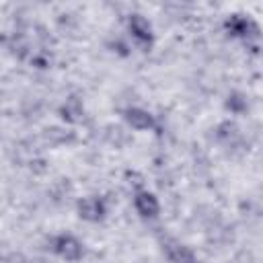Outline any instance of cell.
Returning <instances> with one entry per match:
<instances>
[{"label": "cell", "mask_w": 263, "mask_h": 263, "mask_svg": "<svg viewBox=\"0 0 263 263\" xmlns=\"http://www.w3.org/2000/svg\"><path fill=\"white\" fill-rule=\"evenodd\" d=\"M245 107H247V101L242 99V95H228V99H226V109H228L230 113L238 115V113L245 111Z\"/></svg>", "instance_id": "9"}, {"label": "cell", "mask_w": 263, "mask_h": 263, "mask_svg": "<svg viewBox=\"0 0 263 263\" xmlns=\"http://www.w3.org/2000/svg\"><path fill=\"white\" fill-rule=\"evenodd\" d=\"M125 31L132 39V43L142 49V51H150L154 47V41H156V33H154V27L150 23L148 16H144L142 12H132L125 21Z\"/></svg>", "instance_id": "2"}, {"label": "cell", "mask_w": 263, "mask_h": 263, "mask_svg": "<svg viewBox=\"0 0 263 263\" xmlns=\"http://www.w3.org/2000/svg\"><path fill=\"white\" fill-rule=\"evenodd\" d=\"M58 113H60V117H62L64 121H68V123H78V121L84 117V105H82L80 99L70 97V99H66V101L62 103V107H60Z\"/></svg>", "instance_id": "8"}, {"label": "cell", "mask_w": 263, "mask_h": 263, "mask_svg": "<svg viewBox=\"0 0 263 263\" xmlns=\"http://www.w3.org/2000/svg\"><path fill=\"white\" fill-rule=\"evenodd\" d=\"M160 251L168 263H201L191 247H187L185 242L173 236H166L160 240Z\"/></svg>", "instance_id": "7"}, {"label": "cell", "mask_w": 263, "mask_h": 263, "mask_svg": "<svg viewBox=\"0 0 263 263\" xmlns=\"http://www.w3.org/2000/svg\"><path fill=\"white\" fill-rule=\"evenodd\" d=\"M224 29L230 37L234 39H242V41H249V39H259V23L249 16V14H242V12H232L226 16L224 21Z\"/></svg>", "instance_id": "3"}, {"label": "cell", "mask_w": 263, "mask_h": 263, "mask_svg": "<svg viewBox=\"0 0 263 263\" xmlns=\"http://www.w3.org/2000/svg\"><path fill=\"white\" fill-rule=\"evenodd\" d=\"M49 251L66 263H78L86 255V245L72 232H58L49 238Z\"/></svg>", "instance_id": "1"}, {"label": "cell", "mask_w": 263, "mask_h": 263, "mask_svg": "<svg viewBox=\"0 0 263 263\" xmlns=\"http://www.w3.org/2000/svg\"><path fill=\"white\" fill-rule=\"evenodd\" d=\"M121 117H123L125 125L136 129V132H154L158 125L156 115L152 111H148L146 107H140V105H127L121 111Z\"/></svg>", "instance_id": "6"}, {"label": "cell", "mask_w": 263, "mask_h": 263, "mask_svg": "<svg viewBox=\"0 0 263 263\" xmlns=\"http://www.w3.org/2000/svg\"><path fill=\"white\" fill-rule=\"evenodd\" d=\"M132 203H134V210L136 214L142 218V220H158L160 218V212H162V205H160V199L154 191H150L148 187H136L134 189V195H132Z\"/></svg>", "instance_id": "4"}, {"label": "cell", "mask_w": 263, "mask_h": 263, "mask_svg": "<svg viewBox=\"0 0 263 263\" xmlns=\"http://www.w3.org/2000/svg\"><path fill=\"white\" fill-rule=\"evenodd\" d=\"M109 203L103 195H86L76 201V216L86 224H99L107 218Z\"/></svg>", "instance_id": "5"}]
</instances>
